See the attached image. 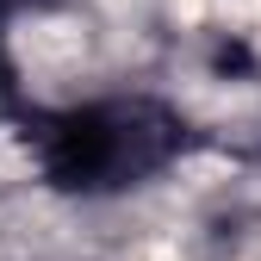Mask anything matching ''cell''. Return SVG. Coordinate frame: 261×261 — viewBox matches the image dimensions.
Listing matches in <instances>:
<instances>
[{"label": "cell", "instance_id": "obj_3", "mask_svg": "<svg viewBox=\"0 0 261 261\" xmlns=\"http://www.w3.org/2000/svg\"><path fill=\"white\" fill-rule=\"evenodd\" d=\"M25 7H38V0H0V25H7L13 13H25Z\"/></svg>", "mask_w": 261, "mask_h": 261}, {"label": "cell", "instance_id": "obj_1", "mask_svg": "<svg viewBox=\"0 0 261 261\" xmlns=\"http://www.w3.org/2000/svg\"><path fill=\"white\" fill-rule=\"evenodd\" d=\"M25 149L44 187L69 199H118L187 155V112L155 93H100L75 106H25Z\"/></svg>", "mask_w": 261, "mask_h": 261}, {"label": "cell", "instance_id": "obj_2", "mask_svg": "<svg viewBox=\"0 0 261 261\" xmlns=\"http://www.w3.org/2000/svg\"><path fill=\"white\" fill-rule=\"evenodd\" d=\"M7 118H25V100H19V69H13V50H7V25H0V124Z\"/></svg>", "mask_w": 261, "mask_h": 261}]
</instances>
